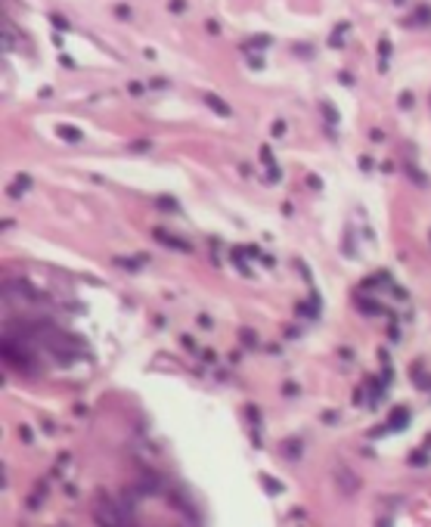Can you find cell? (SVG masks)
Returning <instances> with one entry per match:
<instances>
[{
  "instance_id": "cell-2",
  "label": "cell",
  "mask_w": 431,
  "mask_h": 527,
  "mask_svg": "<svg viewBox=\"0 0 431 527\" xmlns=\"http://www.w3.org/2000/svg\"><path fill=\"white\" fill-rule=\"evenodd\" d=\"M416 22H422V25L431 22V10H428V6H419V10H416Z\"/></svg>"
},
{
  "instance_id": "cell-1",
  "label": "cell",
  "mask_w": 431,
  "mask_h": 527,
  "mask_svg": "<svg viewBox=\"0 0 431 527\" xmlns=\"http://www.w3.org/2000/svg\"><path fill=\"white\" fill-rule=\"evenodd\" d=\"M208 103H211V106H214V109H217V112H221V115H230V109H226V106L221 103V99H217V96H214V93H208Z\"/></svg>"
},
{
  "instance_id": "cell-3",
  "label": "cell",
  "mask_w": 431,
  "mask_h": 527,
  "mask_svg": "<svg viewBox=\"0 0 431 527\" xmlns=\"http://www.w3.org/2000/svg\"><path fill=\"white\" fill-rule=\"evenodd\" d=\"M115 13H118V19H131V6H124V3H118Z\"/></svg>"
},
{
  "instance_id": "cell-4",
  "label": "cell",
  "mask_w": 431,
  "mask_h": 527,
  "mask_svg": "<svg viewBox=\"0 0 431 527\" xmlns=\"http://www.w3.org/2000/svg\"><path fill=\"white\" fill-rule=\"evenodd\" d=\"M171 10H174V13H183V10H187V3H183V0H171Z\"/></svg>"
}]
</instances>
